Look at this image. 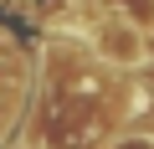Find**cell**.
I'll return each mask as SVG.
<instances>
[{
	"label": "cell",
	"instance_id": "6da1fadb",
	"mask_svg": "<svg viewBox=\"0 0 154 149\" xmlns=\"http://www.w3.org/2000/svg\"><path fill=\"white\" fill-rule=\"evenodd\" d=\"M93 51H98L103 67H113V72H134V67L149 62V36H144V26H134V21H123V16L108 11V16L93 26Z\"/></svg>",
	"mask_w": 154,
	"mask_h": 149
},
{
	"label": "cell",
	"instance_id": "7a4b0ae2",
	"mask_svg": "<svg viewBox=\"0 0 154 149\" xmlns=\"http://www.w3.org/2000/svg\"><path fill=\"white\" fill-rule=\"evenodd\" d=\"M103 11H113V16H123V21H134V26H154V0H103Z\"/></svg>",
	"mask_w": 154,
	"mask_h": 149
},
{
	"label": "cell",
	"instance_id": "3957f363",
	"mask_svg": "<svg viewBox=\"0 0 154 149\" xmlns=\"http://www.w3.org/2000/svg\"><path fill=\"white\" fill-rule=\"evenodd\" d=\"M113 149H154V134H123Z\"/></svg>",
	"mask_w": 154,
	"mask_h": 149
}]
</instances>
